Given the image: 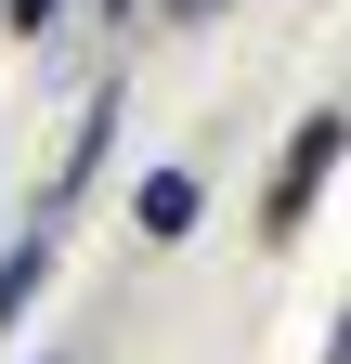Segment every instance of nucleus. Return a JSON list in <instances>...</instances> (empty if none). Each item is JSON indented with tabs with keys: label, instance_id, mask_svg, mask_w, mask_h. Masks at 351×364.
I'll return each instance as SVG.
<instances>
[{
	"label": "nucleus",
	"instance_id": "nucleus-5",
	"mask_svg": "<svg viewBox=\"0 0 351 364\" xmlns=\"http://www.w3.org/2000/svg\"><path fill=\"white\" fill-rule=\"evenodd\" d=\"M325 364H351V312H338V338H325Z\"/></svg>",
	"mask_w": 351,
	"mask_h": 364
},
{
	"label": "nucleus",
	"instance_id": "nucleus-2",
	"mask_svg": "<svg viewBox=\"0 0 351 364\" xmlns=\"http://www.w3.org/2000/svg\"><path fill=\"white\" fill-rule=\"evenodd\" d=\"M130 221H144V235H195V169H156L144 196H130Z\"/></svg>",
	"mask_w": 351,
	"mask_h": 364
},
{
	"label": "nucleus",
	"instance_id": "nucleus-4",
	"mask_svg": "<svg viewBox=\"0 0 351 364\" xmlns=\"http://www.w3.org/2000/svg\"><path fill=\"white\" fill-rule=\"evenodd\" d=\"M39 26H53V0H14V39H39Z\"/></svg>",
	"mask_w": 351,
	"mask_h": 364
},
{
	"label": "nucleus",
	"instance_id": "nucleus-3",
	"mask_svg": "<svg viewBox=\"0 0 351 364\" xmlns=\"http://www.w3.org/2000/svg\"><path fill=\"white\" fill-rule=\"evenodd\" d=\"M39 273H53V235H14V260H0V338H14V312L39 299Z\"/></svg>",
	"mask_w": 351,
	"mask_h": 364
},
{
	"label": "nucleus",
	"instance_id": "nucleus-6",
	"mask_svg": "<svg viewBox=\"0 0 351 364\" xmlns=\"http://www.w3.org/2000/svg\"><path fill=\"white\" fill-rule=\"evenodd\" d=\"M195 14H208V0H169V26H195Z\"/></svg>",
	"mask_w": 351,
	"mask_h": 364
},
{
	"label": "nucleus",
	"instance_id": "nucleus-1",
	"mask_svg": "<svg viewBox=\"0 0 351 364\" xmlns=\"http://www.w3.org/2000/svg\"><path fill=\"white\" fill-rule=\"evenodd\" d=\"M338 144H351V117H338V105H313V117L286 130V156H274V196H260V235H274V247L299 235V221H313V196H325Z\"/></svg>",
	"mask_w": 351,
	"mask_h": 364
}]
</instances>
